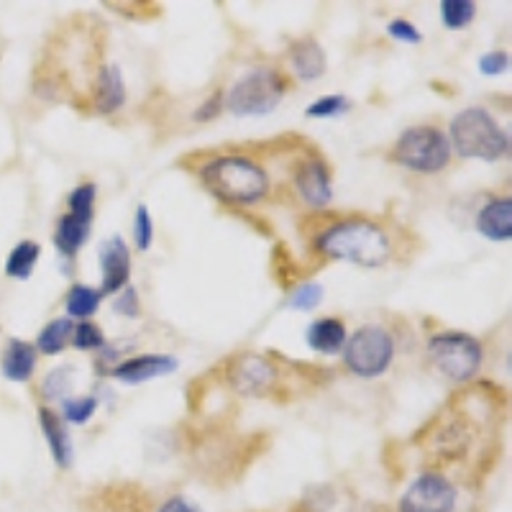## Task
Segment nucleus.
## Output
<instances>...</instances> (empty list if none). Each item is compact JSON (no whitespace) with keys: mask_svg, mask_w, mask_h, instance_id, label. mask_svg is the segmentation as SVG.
<instances>
[{"mask_svg":"<svg viewBox=\"0 0 512 512\" xmlns=\"http://www.w3.org/2000/svg\"><path fill=\"white\" fill-rule=\"evenodd\" d=\"M134 241H136V249L139 251H149L154 244V221H152V216H149V208H146L144 203L136 208Z\"/></svg>","mask_w":512,"mask_h":512,"instance_id":"nucleus-31","label":"nucleus"},{"mask_svg":"<svg viewBox=\"0 0 512 512\" xmlns=\"http://www.w3.org/2000/svg\"><path fill=\"white\" fill-rule=\"evenodd\" d=\"M157 512H203L198 505H192L185 497H169L162 505L157 507Z\"/></svg>","mask_w":512,"mask_h":512,"instance_id":"nucleus-36","label":"nucleus"},{"mask_svg":"<svg viewBox=\"0 0 512 512\" xmlns=\"http://www.w3.org/2000/svg\"><path fill=\"white\" fill-rule=\"evenodd\" d=\"M98 410V397L82 395V397H64L62 400V420L72 425H85Z\"/></svg>","mask_w":512,"mask_h":512,"instance_id":"nucleus-25","label":"nucleus"},{"mask_svg":"<svg viewBox=\"0 0 512 512\" xmlns=\"http://www.w3.org/2000/svg\"><path fill=\"white\" fill-rule=\"evenodd\" d=\"M320 300H323V285H318V282H305V285H300L292 292L290 300H287V308L297 310V313H310V310L318 308Z\"/></svg>","mask_w":512,"mask_h":512,"instance_id":"nucleus-30","label":"nucleus"},{"mask_svg":"<svg viewBox=\"0 0 512 512\" xmlns=\"http://www.w3.org/2000/svg\"><path fill=\"white\" fill-rule=\"evenodd\" d=\"M72 331H75V320L72 318H54L47 326L41 328L36 336V351L44 356L62 354L72 344Z\"/></svg>","mask_w":512,"mask_h":512,"instance_id":"nucleus-20","label":"nucleus"},{"mask_svg":"<svg viewBox=\"0 0 512 512\" xmlns=\"http://www.w3.org/2000/svg\"><path fill=\"white\" fill-rule=\"evenodd\" d=\"M344 367L359 379H377L390 369L395 359V336L384 326L369 323L346 338Z\"/></svg>","mask_w":512,"mask_h":512,"instance_id":"nucleus-7","label":"nucleus"},{"mask_svg":"<svg viewBox=\"0 0 512 512\" xmlns=\"http://www.w3.org/2000/svg\"><path fill=\"white\" fill-rule=\"evenodd\" d=\"M113 310H116L118 315H123V318H139L141 303H139V292H136V287L128 285L126 290L118 292L116 303H113Z\"/></svg>","mask_w":512,"mask_h":512,"instance_id":"nucleus-33","label":"nucleus"},{"mask_svg":"<svg viewBox=\"0 0 512 512\" xmlns=\"http://www.w3.org/2000/svg\"><path fill=\"white\" fill-rule=\"evenodd\" d=\"M315 251L336 262H349L364 269H379L392 259V236L372 218H341L315 233Z\"/></svg>","mask_w":512,"mask_h":512,"instance_id":"nucleus-1","label":"nucleus"},{"mask_svg":"<svg viewBox=\"0 0 512 512\" xmlns=\"http://www.w3.org/2000/svg\"><path fill=\"white\" fill-rule=\"evenodd\" d=\"M351 108V100L346 98V95H326V98H318L315 103H310L308 108H305V116L308 118H338L344 116V113H349Z\"/></svg>","mask_w":512,"mask_h":512,"instance_id":"nucleus-28","label":"nucleus"},{"mask_svg":"<svg viewBox=\"0 0 512 512\" xmlns=\"http://www.w3.org/2000/svg\"><path fill=\"white\" fill-rule=\"evenodd\" d=\"M287 90H290L287 77L280 70L262 64V67L244 72L239 80L233 82L223 103H226L228 113L239 118L269 116L282 103Z\"/></svg>","mask_w":512,"mask_h":512,"instance_id":"nucleus-4","label":"nucleus"},{"mask_svg":"<svg viewBox=\"0 0 512 512\" xmlns=\"http://www.w3.org/2000/svg\"><path fill=\"white\" fill-rule=\"evenodd\" d=\"M100 303H103V292L100 290L90 285H72L70 292H67V300H64V308H67V318L88 320L98 313Z\"/></svg>","mask_w":512,"mask_h":512,"instance_id":"nucleus-21","label":"nucleus"},{"mask_svg":"<svg viewBox=\"0 0 512 512\" xmlns=\"http://www.w3.org/2000/svg\"><path fill=\"white\" fill-rule=\"evenodd\" d=\"M39 425L47 438V446L52 451V459L59 469H70L75 464V446H72L70 431L62 415L54 413L52 408H39Z\"/></svg>","mask_w":512,"mask_h":512,"instance_id":"nucleus-15","label":"nucleus"},{"mask_svg":"<svg viewBox=\"0 0 512 512\" xmlns=\"http://www.w3.org/2000/svg\"><path fill=\"white\" fill-rule=\"evenodd\" d=\"M295 190L300 195L303 203H308L310 208L320 210L331 205L333 200V175L331 167L326 164V159L320 157V154H310L305 157L303 162L295 167Z\"/></svg>","mask_w":512,"mask_h":512,"instance_id":"nucleus-10","label":"nucleus"},{"mask_svg":"<svg viewBox=\"0 0 512 512\" xmlns=\"http://www.w3.org/2000/svg\"><path fill=\"white\" fill-rule=\"evenodd\" d=\"M387 34H390L395 41L413 44V47L423 41V34H420L410 21H405V18H395V21H390V24H387Z\"/></svg>","mask_w":512,"mask_h":512,"instance_id":"nucleus-34","label":"nucleus"},{"mask_svg":"<svg viewBox=\"0 0 512 512\" xmlns=\"http://www.w3.org/2000/svg\"><path fill=\"white\" fill-rule=\"evenodd\" d=\"M72 346L80 351L105 349V336L103 331H100L98 323H93V320H80V323H75V331H72Z\"/></svg>","mask_w":512,"mask_h":512,"instance_id":"nucleus-29","label":"nucleus"},{"mask_svg":"<svg viewBox=\"0 0 512 512\" xmlns=\"http://www.w3.org/2000/svg\"><path fill=\"white\" fill-rule=\"evenodd\" d=\"M438 11H441V21L446 29L459 31L477 18V3L474 0H443Z\"/></svg>","mask_w":512,"mask_h":512,"instance_id":"nucleus-24","label":"nucleus"},{"mask_svg":"<svg viewBox=\"0 0 512 512\" xmlns=\"http://www.w3.org/2000/svg\"><path fill=\"white\" fill-rule=\"evenodd\" d=\"M390 157L392 162L410 169V172L438 175L451 164L454 149H451L446 131L431 126V123H420V126H410L402 131L400 139L392 146Z\"/></svg>","mask_w":512,"mask_h":512,"instance_id":"nucleus-5","label":"nucleus"},{"mask_svg":"<svg viewBox=\"0 0 512 512\" xmlns=\"http://www.w3.org/2000/svg\"><path fill=\"white\" fill-rule=\"evenodd\" d=\"M100 512H144V495L136 487H108L98 495Z\"/></svg>","mask_w":512,"mask_h":512,"instance_id":"nucleus-22","label":"nucleus"},{"mask_svg":"<svg viewBox=\"0 0 512 512\" xmlns=\"http://www.w3.org/2000/svg\"><path fill=\"white\" fill-rule=\"evenodd\" d=\"M39 364V351L24 338H11L0 356V372L11 382H29Z\"/></svg>","mask_w":512,"mask_h":512,"instance_id":"nucleus-16","label":"nucleus"},{"mask_svg":"<svg viewBox=\"0 0 512 512\" xmlns=\"http://www.w3.org/2000/svg\"><path fill=\"white\" fill-rule=\"evenodd\" d=\"M180 361L169 354H139L131 359L121 361L111 369V377L123 384H144L152 379L167 377V374L177 372Z\"/></svg>","mask_w":512,"mask_h":512,"instance_id":"nucleus-12","label":"nucleus"},{"mask_svg":"<svg viewBox=\"0 0 512 512\" xmlns=\"http://www.w3.org/2000/svg\"><path fill=\"white\" fill-rule=\"evenodd\" d=\"M95 195H98V187L93 182H82L75 190L67 195V213L77 218H88L93 221L95 218Z\"/></svg>","mask_w":512,"mask_h":512,"instance_id":"nucleus-26","label":"nucleus"},{"mask_svg":"<svg viewBox=\"0 0 512 512\" xmlns=\"http://www.w3.org/2000/svg\"><path fill=\"white\" fill-rule=\"evenodd\" d=\"M477 231L487 241H510L512 239V200L492 198L484 203L477 213Z\"/></svg>","mask_w":512,"mask_h":512,"instance_id":"nucleus-17","label":"nucleus"},{"mask_svg":"<svg viewBox=\"0 0 512 512\" xmlns=\"http://www.w3.org/2000/svg\"><path fill=\"white\" fill-rule=\"evenodd\" d=\"M98 262L100 274H103V285H100L103 297L126 290L128 280H131V249L121 236H113L100 244Z\"/></svg>","mask_w":512,"mask_h":512,"instance_id":"nucleus-11","label":"nucleus"},{"mask_svg":"<svg viewBox=\"0 0 512 512\" xmlns=\"http://www.w3.org/2000/svg\"><path fill=\"white\" fill-rule=\"evenodd\" d=\"M226 377L241 397H267L280 384V369L264 354H241L231 359Z\"/></svg>","mask_w":512,"mask_h":512,"instance_id":"nucleus-9","label":"nucleus"},{"mask_svg":"<svg viewBox=\"0 0 512 512\" xmlns=\"http://www.w3.org/2000/svg\"><path fill=\"white\" fill-rule=\"evenodd\" d=\"M446 136L451 141V149L464 159L497 162V159L510 154V136H507V131L495 121V116L487 108H479V105L461 111L451 121Z\"/></svg>","mask_w":512,"mask_h":512,"instance_id":"nucleus-3","label":"nucleus"},{"mask_svg":"<svg viewBox=\"0 0 512 512\" xmlns=\"http://www.w3.org/2000/svg\"><path fill=\"white\" fill-rule=\"evenodd\" d=\"M205 190L228 205H256L269 195V172L244 154H223L200 169Z\"/></svg>","mask_w":512,"mask_h":512,"instance_id":"nucleus-2","label":"nucleus"},{"mask_svg":"<svg viewBox=\"0 0 512 512\" xmlns=\"http://www.w3.org/2000/svg\"><path fill=\"white\" fill-rule=\"evenodd\" d=\"M479 70L489 77L505 75L510 70V54L505 49H495V52H487L482 59H479Z\"/></svg>","mask_w":512,"mask_h":512,"instance_id":"nucleus-32","label":"nucleus"},{"mask_svg":"<svg viewBox=\"0 0 512 512\" xmlns=\"http://www.w3.org/2000/svg\"><path fill=\"white\" fill-rule=\"evenodd\" d=\"M287 59H290L292 75L303 82L320 80L328 70L326 52H323V47L313 36H303V39L292 41L290 49H287Z\"/></svg>","mask_w":512,"mask_h":512,"instance_id":"nucleus-14","label":"nucleus"},{"mask_svg":"<svg viewBox=\"0 0 512 512\" xmlns=\"http://www.w3.org/2000/svg\"><path fill=\"white\" fill-rule=\"evenodd\" d=\"M90 228H93V221H88V218H77L72 213L59 216L57 226H54V246H57L59 254L64 259H75L82 246L88 244Z\"/></svg>","mask_w":512,"mask_h":512,"instance_id":"nucleus-19","label":"nucleus"},{"mask_svg":"<svg viewBox=\"0 0 512 512\" xmlns=\"http://www.w3.org/2000/svg\"><path fill=\"white\" fill-rule=\"evenodd\" d=\"M308 346L315 351V354L323 356H336L344 351L346 338H349V331H346V323L341 318H318L308 326Z\"/></svg>","mask_w":512,"mask_h":512,"instance_id":"nucleus-18","label":"nucleus"},{"mask_svg":"<svg viewBox=\"0 0 512 512\" xmlns=\"http://www.w3.org/2000/svg\"><path fill=\"white\" fill-rule=\"evenodd\" d=\"M90 105L100 116H113L126 105V80L118 64H103L95 77Z\"/></svg>","mask_w":512,"mask_h":512,"instance_id":"nucleus-13","label":"nucleus"},{"mask_svg":"<svg viewBox=\"0 0 512 512\" xmlns=\"http://www.w3.org/2000/svg\"><path fill=\"white\" fill-rule=\"evenodd\" d=\"M292 512H300V510H292Z\"/></svg>","mask_w":512,"mask_h":512,"instance_id":"nucleus-37","label":"nucleus"},{"mask_svg":"<svg viewBox=\"0 0 512 512\" xmlns=\"http://www.w3.org/2000/svg\"><path fill=\"white\" fill-rule=\"evenodd\" d=\"M221 105H223V93H213L210 95L208 100H205L203 105H200L198 111H195V121H200V123H205V121H210V118H216L218 116V111H221Z\"/></svg>","mask_w":512,"mask_h":512,"instance_id":"nucleus-35","label":"nucleus"},{"mask_svg":"<svg viewBox=\"0 0 512 512\" xmlns=\"http://www.w3.org/2000/svg\"><path fill=\"white\" fill-rule=\"evenodd\" d=\"M459 489L441 472H423L397 502V512H454Z\"/></svg>","mask_w":512,"mask_h":512,"instance_id":"nucleus-8","label":"nucleus"},{"mask_svg":"<svg viewBox=\"0 0 512 512\" xmlns=\"http://www.w3.org/2000/svg\"><path fill=\"white\" fill-rule=\"evenodd\" d=\"M70 387H72L70 367H57V369H52L47 377L41 379L39 395H41V400H47V402L64 400V397H67V392H70Z\"/></svg>","mask_w":512,"mask_h":512,"instance_id":"nucleus-27","label":"nucleus"},{"mask_svg":"<svg viewBox=\"0 0 512 512\" xmlns=\"http://www.w3.org/2000/svg\"><path fill=\"white\" fill-rule=\"evenodd\" d=\"M41 246L36 241H21L11 249L6 259V274L13 277V280H29L34 274L36 264H39Z\"/></svg>","mask_w":512,"mask_h":512,"instance_id":"nucleus-23","label":"nucleus"},{"mask_svg":"<svg viewBox=\"0 0 512 512\" xmlns=\"http://www.w3.org/2000/svg\"><path fill=\"white\" fill-rule=\"evenodd\" d=\"M428 359L448 382L466 384L482 369L484 349L472 333L443 331L428 341Z\"/></svg>","mask_w":512,"mask_h":512,"instance_id":"nucleus-6","label":"nucleus"}]
</instances>
